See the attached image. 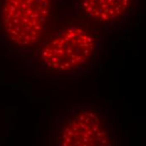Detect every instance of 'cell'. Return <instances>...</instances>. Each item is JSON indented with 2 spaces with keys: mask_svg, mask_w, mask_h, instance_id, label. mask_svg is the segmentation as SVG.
Instances as JSON below:
<instances>
[{
  "mask_svg": "<svg viewBox=\"0 0 146 146\" xmlns=\"http://www.w3.org/2000/svg\"><path fill=\"white\" fill-rule=\"evenodd\" d=\"M97 52L95 37L86 29L69 26L59 30L40 48L39 66L46 73L66 76L82 72Z\"/></svg>",
  "mask_w": 146,
  "mask_h": 146,
  "instance_id": "cell-1",
  "label": "cell"
},
{
  "mask_svg": "<svg viewBox=\"0 0 146 146\" xmlns=\"http://www.w3.org/2000/svg\"><path fill=\"white\" fill-rule=\"evenodd\" d=\"M53 146H117L109 117L98 106H83L57 120Z\"/></svg>",
  "mask_w": 146,
  "mask_h": 146,
  "instance_id": "cell-2",
  "label": "cell"
},
{
  "mask_svg": "<svg viewBox=\"0 0 146 146\" xmlns=\"http://www.w3.org/2000/svg\"><path fill=\"white\" fill-rule=\"evenodd\" d=\"M52 13V0H3L2 23L6 37L20 48L40 44Z\"/></svg>",
  "mask_w": 146,
  "mask_h": 146,
  "instance_id": "cell-3",
  "label": "cell"
},
{
  "mask_svg": "<svg viewBox=\"0 0 146 146\" xmlns=\"http://www.w3.org/2000/svg\"><path fill=\"white\" fill-rule=\"evenodd\" d=\"M133 5V0H81L84 16L100 24H108L123 18Z\"/></svg>",
  "mask_w": 146,
  "mask_h": 146,
  "instance_id": "cell-4",
  "label": "cell"
}]
</instances>
